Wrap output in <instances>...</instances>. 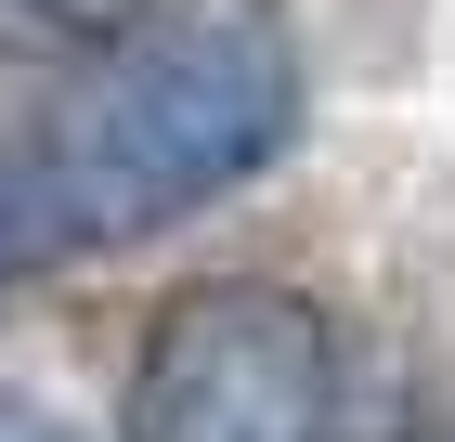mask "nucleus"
<instances>
[{
    "label": "nucleus",
    "instance_id": "nucleus-5",
    "mask_svg": "<svg viewBox=\"0 0 455 442\" xmlns=\"http://www.w3.org/2000/svg\"><path fill=\"white\" fill-rule=\"evenodd\" d=\"M0 442H78L52 404H27V390H0Z\"/></svg>",
    "mask_w": 455,
    "mask_h": 442
},
{
    "label": "nucleus",
    "instance_id": "nucleus-2",
    "mask_svg": "<svg viewBox=\"0 0 455 442\" xmlns=\"http://www.w3.org/2000/svg\"><path fill=\"white\" fill-rule=\"evenodd\" d=\"M339 325L274 273H209L156 300L131 351V442H339Z\"/></svg>",
    "mask_w": 455,
    "mask_h": 442
},
{
    "label": "nucleus",
    "instance_id": "nucleus-1",
    "mask_svg": "<svg viewBox=\"0 0 455 442\" xmlns=\"http://www.w3.org/2000/svg\"><path fill=\"white\" fill-rule=\"evenodd\" d=\"M299 143V27L274 0H156L39 131L78 247L170 235Z\"/></svg>",
    "mask_w": 455,
    "mask_h": 442
},
{
    "label": "nucleus",
    "instance_id": "nucleus-3",
    "mask_svg": "<svg viewBox=\"0 0 455 442\" xmlns=\"http://www.w3.org/2000/svg\"><path fill=\"white\" fill-rule=\"evenodd\" d=\"M66 208H52V170H39V143H0V286L13 273H52L66 261Z\"/></svg>",
    "mask_w": 455,
    "mask_h": 442
},
{
    "label": "nucleus",
    "instance_id": "nucleus-4",
    "mask_svg": "<svg viewBox=\"0 0 455 442\" xmlns=\"http://www.w3.org/2000/svg\"><path fill=\"white\" fill-rule=\"evenodd\" d=\"M27 27H52V39H131L143 27V0H13Z\"/></svg>",
    "mask_w": 455,
    "mask_h": 442
}]
</instances>
